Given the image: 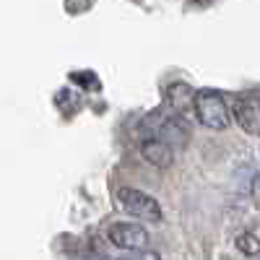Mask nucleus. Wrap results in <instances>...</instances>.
<instances>
[{
	"mask_svg": "<svg viewBox=\"0 0 260 260\" xmlns=\"http://www.w3.org/2000/svg\"><path fill=\"white\" fill-rule=\"evenodd\" d=\"M192 112L195 117L201 120V125L211 127V130H226L229 127V107L226 102L221 99L219 91H211V89H203L192 96Z\"/></svg>",
	"mask_w": 260,
	"mask_h": 260,
	"instance_id": "nucleus-1",
	"label": "nucleus"
},
{
	"mask_svg": "<svg viewBox=\"0 0 260 260\" xmlns=\"http://www.w3.org/2000/svg\"><path fill=\"white\" fill-rule=\"evenodd\" d=\"M117 201L127 213L138 216L143 221H161V208L148 192H141L136 187H122L117 192Z\"/></svg>",
	"mask_w": 260,
	"mask_h": 260,
	"instance_id": "nucleus-2",
	"label": "nucleus"
},
{
	"mask_svg": "<svg viewBox=\"0 0 260 260\" xmlns=\"http://www.w3.org/2000/svg\"><path fill=\"white\" fill-rule=\"evenodd\" d=\"M232 115H234L237 125H240L245 133H250V136H257L260 133V99L257 96H252V94L234 96Z\"/></svg>",
	"mask_w": 260,
	"mask_h": 260,
	"instance_id": "nucleus-3",
	"label": "nucleus"
},
{
	"mask_svg": "<svg viewBox=\"0 0 260 260\" xmlns=\"http://www.w3.org/2000/svg\"><path fill=\"white\" fill-rule=\"evenodd\" d=\"M107 240L120 250H143L148 245V232L138 224L120 221V224H112L107 229Z\"/></svg>",
	"mask_w": 260,
	"mask_h": 260,
	"instance_id": "nucleus-4",
	"label": "nucleus"
},
{
	"mask_svg": "<svg viewBox=\"0 0 260 260\" xmlns=\"http://www.w3.org/2000/svg\"><path fill=\"white\" fill-rule=\"evenodd\" d=\"M141 156H143L151 167L164 169V167L172 164V148H169V143L161 141V138H151V141H143V143H141Z\"/></svg>",
	"mask_w": 260,
	"mask_h": 260,
	"instance_id": "nucleus-5",
	"label": "nucleus"
},
{
	"mask_svg": "<svg viewBox=\"0 0 260 260\" xmlns=\"http://www.w3.org/2000/svg\"><path fill=\"white\" fill-rule=\"evenodd\" d=\"M192 91L187 89L185 83H175V86H169V102H172V107L175 110H180V112H187L190 107H192Z\"/></svg>",
	"mask_w": 260,
	"mask_h": 260,
	"instance_id": "nucleus-6",
	"label": "nucleus"
},
{
	"mask_svg": "<svg viewBox=\"0 0 260 260\" xmlns=\"http://www.w3.org/2000/svg\"><path fill=\"white\" fill-rule=\"evenodd\" d=\"M237 250H240L242 255H260V240H257V237L255 234H250V232H245V234H240V237H237Z\"/></svg>",
	"mask_w": 260,
	"mask_h": 260,
	"instance_id": "nucleus-7",
	"label": "nucleus"
}]
</instances>
